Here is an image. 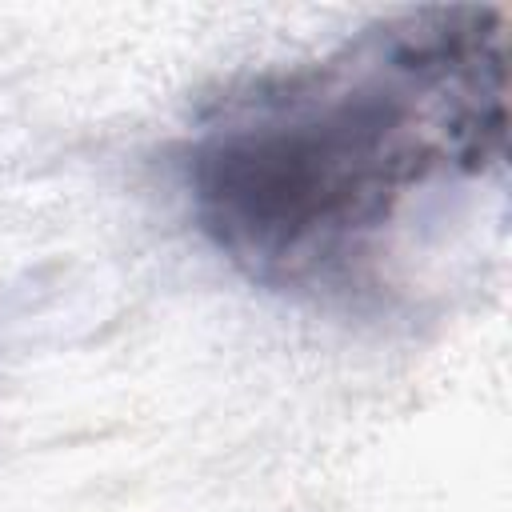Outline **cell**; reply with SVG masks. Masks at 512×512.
Returning a JSON list of instances; mask_svg holds the SVG:
<instances>
[{
    "instance_id": "obj_1",
    "label": "cell",
    "mask_w": 512,
    "mask_h": 512,
    "mask_svg": "<svg viewBox=\"0 0 512 512\" xmlns=\"http://www.w3.org/2000/svg\"><path fill=\"white\" fill-rule=\"evenodd\" d=\"M508 8L384 16L220 96L184 152L200 232L280 292H348L404 204L504 164Z\"/></svg>"
}]
</instances>
